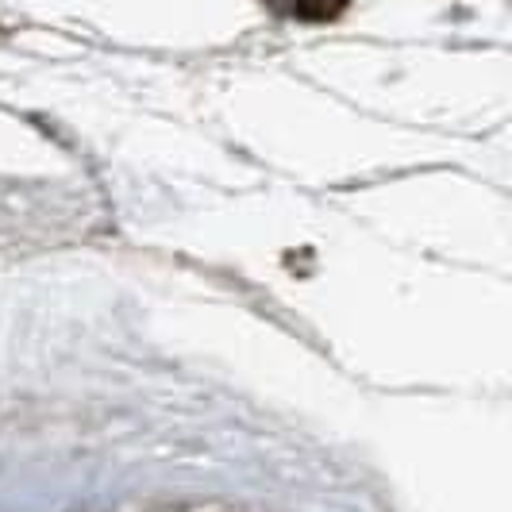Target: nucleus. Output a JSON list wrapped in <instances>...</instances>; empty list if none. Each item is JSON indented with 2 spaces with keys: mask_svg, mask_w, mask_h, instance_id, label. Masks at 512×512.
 I'll return each mask as SVG.
<instances>
[{
  "mask_svg": "<svg viewBox=\"0 0 512 512\" xmlns=\"http://www.w3.org/2000/svg\"><path fill=\"white\" fill-rule=\"evenodd\" d=\"M351 0H293V16L305 24H328L335 16L347 12Z\"/></svg>",
  "mask_w": 512,
  "mask_h": 512,
  "instance_id": "nucleus-1",
  "label": "nucleus"
}]
</instances>
